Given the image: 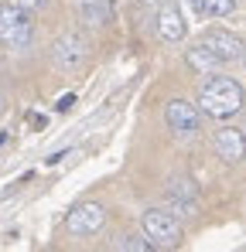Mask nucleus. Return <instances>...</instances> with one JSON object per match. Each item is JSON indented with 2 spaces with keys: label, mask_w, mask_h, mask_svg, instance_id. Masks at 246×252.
Here are the masks:
<instances>
[{
  "label": "nucleus",
  "mask_w": 246,
  "mask_h": 252,
  "mask_svg": "<svg viewBox=\"0 0 246 252\" xmlns=\"http://www.w3.org/2000/svg\"><path fill=\"white\" fill-rule=\"evenodd\" d=\"M246 95H243V85L229 75H212L208 82L202 85L199 92V109L212 120H229L243 109Z\"/></svg>",
  "instance_id": "1"
},
{
  "label": "nucleus",
  "mask_w": 246,
  "mask_h": 252,
  "mask_svg": "<svg viewBox=\"0 0 246 252\" xmlns=\"http://www.w3.org/2000/svg\"><path fill=\"white\" fill-rule=\"evenodd\" d=\"M31 41H35L31 14L10 0H0V44L10 51H24V48H31Z\"/></svg>",
  "instance_id": "2"
},
{
  "label": "nucleus",
  "mask_w": 246,
  "mask_h": 252,
  "mask_svg": "<svg viewBox=\"0 0 246 252\" xmlns=\"http://www.w3.org/2000/svg\"><path fill=\"white\" fill-rule=\"evenodd\" d=\"M144 232L154 242V249H174L181 242V218L167 208H147L144 211Z\"/></svg>",
  "instance_id": "3"
},
{
  "label": "nucleus",
  "mask_w": 246,
  "mask_h": 252,
  "mask_svg": "<svg viewBox=\"0 0 246 252\" xmlns=\"http://www.w3.org/2000/svg\"><path fill=\"white\" fill-rule=\"evenodd\" d=\"M89 58V38L82 31H69L51 44V65L62 72H79Z\"/></svg>",
  "instance_id": "4"
},
{
  "label": "nucleus",
  "mask_w": 246,
  "mask_h": 252,
  "mask_svg": "<svg viewBox=\"0 0 246 252\" xmlns=\"http://www.w3.org/2000/svg\"><path fill=\"white\" fill-rule=\"evenodd\" d=\"M103 225H106V208L96 205V201L76 205V208L69 211V218H65V228H69L72 235H96Z\"/></svg>",
  "instance_id": "5"
},
{
  "label": "nucleus",
  "mask_w": 246,
  "mask_h": 252,
  "mask_svg": "<svg viewBox=\"0 0 246 252\" xmlns=\"http://www.w3.org/2000/svg\"><path fill=\"white\" fill-rule=\"evenodd\" d=\"M202 44L222 62V65H229V62H243L246 55V44L240 34H233V31H222V28H215V31H208L202 38Z\"/></svg>",
  "instance_id": "6"
},
{
  "label": "nucleus",
  "mask_w": 246,
  "mask_h": 252,
  "mask_svg": "<svg viewBox=\"0 0 246 252\" xmlns=\"http://www.w3.org/2000/svg\"><path fill=\"white\" fill-rule=\"evenodd\" d=\"M164 120H167V126H171L174 133H181V136H192V133H199V126H202L199 109H195L188 99H171L167 109H164Z\"/></svg>",
  "instance_id": "7"
},
{
  "label": "nucleus",
  "mask_w": 246,
  "mask_h": 252,
  "mask_svg": "<svg viewBox=\"0 0 246 252\" xmlns=\"http://www.w3.org/2000/svg\"><path fill=\"white\" fill-rule=\"evenodd\" d=\"M212 147H215L219 160H226V164H240V160L246 157V133H243V129H236V126H222V129L215 133Z\"/></svg>",
  "instance_id": "8"
},
{
  "label": "nucleus",
  "mask_w": 246,
  "mask_h": 252,
  "mask_svg": "<svg viewBox=\"0 0 246 252\" xmlns=\"http://www.w3.org/2000/svg\"><path fill=\"white\" fill-rule=\"evenodd\" d=\"M158 34H161V41H171L178 44L185 34H188V28H185V17H181V10H178V3H171V0H164L158 3Z\"/></svg>",
  "instance_id": "9"
},
{
  "label": "nucleus",
  "mask_w": 246,
  "mask_h": 252,
  "mask_svg": "<svg viewBox=\"0 0 246 252\" xmlns=\"http://www.w3.org/2000/svg\"><path fill=\"white\" fill-rule=\"evenodd\" d=\"M113 14V0H79V17L85 28H103Z\"/></svg>",
  "instance_id": "10"
},
{
  "label": "nucleus",
  "mask_w": 246,
  "mask_h": 252,
  "mask_svg": "<svg viewBox=\"0 0 246 252\" xmlns=\"http://www.w3.org/2000/svg\"><path fill=\"white\" fill-rule=\"evenodd\" d=\"M188 65H192L195 72H202V75H212V72H215L222 62H219V58H215V55H212V51H208V48L199 41L195 48H188Z\"/></svg>",
  "instance_id": "11"
},
{
  "label": "nucleus",
  "mask_w": 246,
  "mask_h": 252,
  "mask_svg": "<svg viewBox=\"0 0 246 252\" xmlns=\"http://www.w3.org/2000/svg\"><path fill=\"white\" fill-rule=\"evenodd\" d=\"M117 249L120 252H151L154 242L147 239V232H144V235H140V232H130V235H123L120 242H117Z\"/></svg>",
  "instance_id": "12"
},
{
  "label": "nucleus",
  "mask_w": 246,
  "mask_h": 252,
  "mask_svg": "<svg viewBox=\"0 0 246 252\" xmlns=\"http://www.w3.org/2000/svg\"><path fill=\"white\" fill-rule=\"evenodd\" d=\"M167 208L178 218H195L199 215V198H174V194H167Z\"/></svg>",
  "instance_id": "13"
},
{
  "label": "nucleus",
  "mask_w": 246,
  "mask_h": 252,
  "mask_svg": "<svg viewBox=\"0 0 246 252\" xmlns=\"http://www.w3.org/2000/svg\"><path fill=\"white\" fill-rule=\"evenodd\" d=\"M167 194H174V198H199V184L192 177H174L167 184Z\"/></svg>",
  "instance_id": "14"
},
{
  "label": "nucleus",
  "mask_w": 246,
  "mask_h": 252,
  "mask_svg": "<svg viewBox=\"0 0 246 252\" xmlns=\"http://www.w3.org/2000/svg\"><path fill=\"white\" fill-rule=\"evenodd\" d=\"M236 10V0H205V17H229Z\"/></svg>",
  "instance_id": "15"
},
{
  "label": "nucleus",
  "mask_w": 246,
  "mask_h": 252,
  "mask_svg": "<svg viewBox=\"0 0 246 252\" xmlns=\"http://www.w3.org/2000/svg\"><path fill=\"white\" fill-rule=\"evenodd\" d=\"M51 0H17V7L21 10H28V14H38V10H44Z\"/></svg>",
  "instance_id": "16"
},
{
  "label": "nucleus",
  "mask_w": 246,
  "mask_h": 252,
  "mask_svg": "<svg viewBox=\"0 0 246 252\" xmlns=\"http://www.w3.org/2000/svg\"><path fill=\"white\" fill-rule=\"evenodd\" d=\"M72 106H76V95H72V92H65V95H62V99L55 102V109H58V113H69Z\"/></svg>",
  "instance_id": "17"
},
{
  "label": "nucleus",
  "mask_w": 246,
  "mask_h": 252,
  "mask_svg": "<svg viewBox=\"0 0 246 252\" xmlns=\"http://www.w3.org/2000/svg\"><path fill=\"white\" fill-rule=\"evenodd\" d=\"M188 10H192L195 17H205V0H188Z\"/></svg>",
  "instance_id": "18"
},
{
  "label": "nucleus",
  "mask_w": 246,
  "mask_h": 252,
  "mask_svg": "<svg viewBox=\"0 0 246 252\" xmlns=\"http://www.w3.org/2000/svg\"><path fill=\"white\" fill-rule=\"evenodd\" d=\"M3 113H7V95L0 92V116H3Z\"/></svg>",
  "instance_id": "19"
},
{
  "label": "nucleus",
  "mask_w": 246,
  "mask_h": 252,
  "mask_svg": "<svg viewBox=\"0 0 246 252\" xmlns=\"http://www.w3.org/2000/svg\"><path fill=\"white\" fill-rule=\"evenodd\" d=\"M3 140H7V133H0V147H3Z\"/></svg>",
  "instance_id": "20"
},
{
  "label": "nucleus",
  "mask_w": 246,
  "mask_h": 252,
  "mask_svg": "<svg viewBox=\"0 0 246 252\" xmlns=\"http://www.w3.org/2000/svg\"><path fill=\"white\" fill-rule=\"evenodd\" d=\"M140 3H154V0H140Z\"/></svg>",
  "instance_id": "21"
},
{
  "label": "nucleus",
  "mask_w": 246,
  "mask_h": 252,
  "mask_svg": "<svg viewBox=\"0 0 246 252\" xmlns=\"http://www.w3.org/2000/svg\"><path fill=\"white\" fill-rule=\"evenodd\" d=\"M243 62H246V55H243Z\"/></svg>",
  "instance_id": "22"
}]
</instances>
